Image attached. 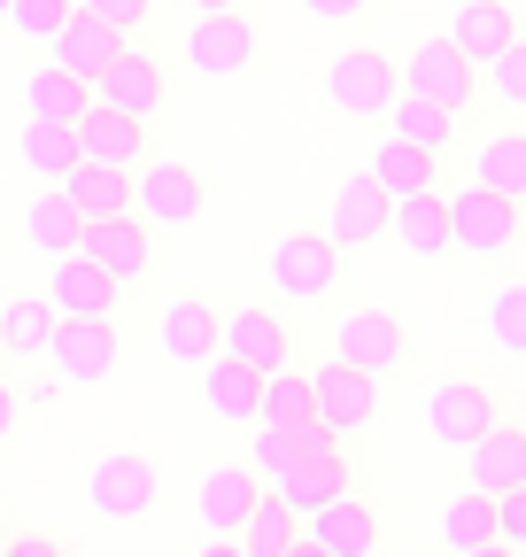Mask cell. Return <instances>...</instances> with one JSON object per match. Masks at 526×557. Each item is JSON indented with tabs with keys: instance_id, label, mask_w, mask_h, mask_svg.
Masks as SVG:
<instances>
[{
	"instance_id": "obj_20",
	"label": "cell",
	"mask_w": 526,
	"mask_h": 557,
	"mask_svg": "<svg viewBox=\"0 0 526 557\" xmlns=\"http://www.w3.org/2000/svg\"><path fill=\"white\" fill-rule=\"evenodd\" d=\"M518 32L526 24H518V9H503V0H449V24H441V39L465 54L473 70H488Z\"/></svg>"
},
{
	"instance_id": "obj_40",
	"label": "cell",
	"mask_w": 526,
	"mask_h": 557,
	"mask_svg": "<svg viewBox=\"0 0 526 557\" xmlns=\"http://www.w3.org/2000/svg\"><path fill=\"white\" fill-rule=\"evenodd\" d=\"M71 16H78V0H9V32L32 39V47H47Z\"/></svg>"
},
{
	"instance_id": "obj_30",
	"label": "cell",
	"mask_w": 526,
	"mask_h": 557,
	"mask_svg": "<svg viewBox=\"0 0 526 557\" xmlns=\"http://www.w3.org/2000/svg\"><path fill=\"white\" fill-rule=\"evenodd\" d=\"M473 186H496L511 201H526V124H496L473 139Z\"/></svg>"
},
{
	"instance_id": "obj_10",
	"label": "cell",
	"mask_w": 526,
	"mask_h": 557,
	"mask_svg": "<svg viewBox=\"0 0 526 557\" xmlns=\"http://www.w3.org/2000/svg\"><path fill=\"white\" fill-rule=\"evenodd\" d=\"M78 256L101 263L124 295H148V287H155V271H163V233L140 225V218H109V225H86Z\"/></svg>"
},
{
	"instance_id": "obj_25",
	"label": "cell",
	"mask_w": 526,
	"mask_h": 557,
	"mask_svg": "<svg viewBox=\"0 0 526 557\" xmlns=\"http://www.w3.org/2000/svg\"><path fill=\"white\" fill-rule=\"evenodd\" d=\"M202 403L217 426H255V410H263V372H248L240 357H210L202 364Z\"/></svg>"
},
{
	"instance_id": "obj_34",
	"label": "cell",
	"mask_w": 526,
	"mask_h": 557,
	"mask_svg": "<svg viewBox=\"0 0 526 557\" xmlns=\"http://www.w3.org/2000/svg\"><path fill=\"white\" fill-rule=\"evenodd\" d=\"M379 124H387V132H403V139H418V148H434V156H449V148H456V132H465V116L441 109V101H426V94H394V109H387Z\"/></svg>"
},
{
	"instance_id": "obj_16",
	"label": "cell",
	"mask_w": 526,
	"mask_h": 557,
	"mask_svg": "<svg viewBox=\"0 0 526 557\" xmlns=\"http://www.w3.org/2000/svg\"><path fill=\"white\" fill-rule=\"evenodd\" d=\"M217 341H225V302L210 295H171L163 318H155V348L178 364V372H202L217 357Z\"/></svg>"
},
{
	"instance_id": "obj_13",
	"label": "cell",
	"mask_w": 526,
	"mask_h": 557,
	"mask_svg": "<svg viewBox=\"0 0 526 557\" xmlns=\"http://www.w3.org/2000/svg\"><path fill=\"white\" fill-rule=\"evenodd\" d=\"M310 395H317V426L325 434H341V442H356V434H372L379 426V410H387V380H372V372H349V364H310Z\"/></svg>"
},
{
	"instance_id": "obj_24",
	"label": "cell",
	"mask_w": 526,
	"mask_h": 557,
	"mask_svg": "<svg viewBox=\"0 0 526 557\" xmlns=\"http://www.w3.org/2000/svg\"><path fill=\"white\" fill-rule=\"evenodd\" d=\"M526 480V434L518 418H496V426L465 449V487H480V496H503V487Z\"/></svg>"
},
{
	"instance_id": "obj_35",
	"label": "cell",
	"mask_w": 526,
	"mask_h": 557,
	"mask_svg": "<svg viewBox=\"0 0 526 557\" xmlns=\"http://www.w3.org/2000/svg\"><path fill=\"white\" fill-rule=\"evenodd\" d=\"M295 534H302V519L272 496V487H263L255 511L240 519V534H233V542H240V557H287V542H295Z\"/></svg>"
},
{
	"instance_id": "obj_12",
	"label": "cell",
	"mask_w": 526,
	"mask_h": 557,
	"mask_svg": "<svg viewBox=\"0 0 526 557\" xmlns=\"http://www.w3.org/2000/svg\"><path fill=\"white\" fill-rule=\"evenodd\" d=\"M403 94H426V101H441V109H456V116H488V94H480V70L456 54L441 32L434 39H418L411 47V62H403Z\"/></svg>"
},
{
	"instance_id": "obj_26",
	"label": "cell",
	"mask_w": 526,
	"mask_h": 557,
	"mask_svg": "<svg viewBox=\"0 0 526 557\" xmlns=\"http://www.w3.org/2000/svg\"><path fill=\"white\" fill-rule=\"evenodd\" d=\"M124 47H132V39H124V32H109V24H101V16H86V9H78L71 24H62L54 39H47V54H54L62 70H78L86 86L101 78V70H109V62H116Z\"/></svg>"
},
{
	"instance_id": "obj_2",
	"label": "cell",
	"mask_w": 526,
	"mask_h": 557,
	"mask_svg": "<svg viewBox=\"0 0 526 557\" xmlns=\"http://www.w3.org/2000/svg\"><path fill=\"white\" fill-rule=\"evenodd\" d=\"M217 201V171L210 163H186V156H148L132 171V218L155 225V233H193Z\"/></svg>"
},
{
	"instance_id": "obj_50",
	"label": "cell",
	"mask_w": 526,
	"mask_h": 557,
	"mask_svg": "<svg viewBox=\"0 0 526 557\" xmlns=\"http://www.w3.org/2000/svg\"><path fill=\"white\" fill-rule=\"evenodd\" d=\"M456 557H526V549H511V542H480V549H456Z\"/></svg>"
},
{
	"instance_id": "obj_32",
	"label": "cell",
	"mask_w": 526,
	"mask_h": 557,
	"mask_svg": "<svg viewBox=\"0 0 526 557\" xmlns=\"http://www.w3.org/2000/svg\"><path fill=\"white\" fill-rule=\"evenodd\" d=\"M54 302L47 295H16V302H0V364H32L47 357V341H54Z\"/></svg>"
},
{
	"instance_id": "obj_45",
	"label": "cell",
	"mask_w": 526,
	"mask_h": 557,
	"mask_svg": "<svg viewBox=\"0 0 526 557\" xmlns=\"http://www.w3.org/2000/svg\"><path fill=\"white\" fill-rule=\"evenodd\" d=\"M379 0H302V16L310 24H356V16H372Z\"/></svg>"
},
{
	"instance_id": "obj_3",
	"label": "cell",
	"mask_w": 526,
	"mask_h": 557,
	"mask_svg": "<svg viewBox=\"0 0 526 557\" xmlns=\"http://www.w3.org/2000/svg\"><path fill=\"white\" fill-rule=\"evenodd\" d=\"M526 240V201L496 194V186H449V256L465 263H503Z\"/></svg>"
},
{
	"instance_id": "obj_54",
	"label": "cell",
	"mask_w": 526,
	"mask_h": 557,
	"mask_svg": "<svg viewBox=\"0 0 526 557\" xmlns=\"http://www.w3.org/2000/svg\"><path fill=\"white\" fill-rule=\"evenodd\" d=\"M0 557H9V534H0Z\"/></svg>"
},
{
	"instance_id": "obj_1",
	"label": "cell",
	"mask_w": 526,
	"mask_h": 557,
	"mask_svg": "<svg viewBox=\"0 0 526 557\" xmlns=\"http://www.w3.org/2000/svg\"><path fill=\"white\" fill-rule=\"evenodd\" d=\"M263 278H272V302H287V310H325V302L349 295V248L325 240V225L279 233V248L263 256Z\"/></svg>"
},
{
	"instance_id": "obj_17",
	"label": "cell",
	"mask_w": 526,
	"mask_h": 557,
	"mask_svg": "<svg viewBox=\"0 0 526 557\" xmlns=\"http://www.w3.org/2000/svg\"><path fill=\"white\" fill-rule=\"evenodd\" d=\"M302 534H310L317 549H334V557H379V549H387V519H379V504L364 496V487H349V496H334V504H317V511L302 519Z\"/></svg>"
},
{
	"instance_id": "obj_52",
	"label": "cell",
	"mask_w": 526,
	"mask_h": 557,
	"mask_svg": "<svg viewBox=\"0 0 526 557\" xmlns=\"http://www.w3.org/2000/svg\"><path fill=\"white\" fill-rule=\"evenodd\" d=\"M0 534H9V480H0Z\"/></svg>"
},
{
	"instance_id": "obj_9",
	"label": "cell",
	"mask_w": 526,
	"mask_h": 557,
	"mask_svg": "<svg viewBox=\"0 0 526 557\" xmlns=\"http://www.w3.org/2000/svg\"><path fill=\"white\" fill-rule=\"evenodd\" d=\"M86 504L101 519H155L163 511V465L148 449H109L86 472Z\"/></svg>"
},
{
	"instance_id": "obj_18",
	"label": "cell",
	"mask_w": 526,
	"mask_h": 557,
	"mask_svg": "<svg viewBox=\"0 0 526 557\" xmlns=\"http://www.w3.org/2000/svg\"><path fill=\"white\" fill-rule=\"evenodd\" d=\"M387 218H394V194L372 178V171H349L341 186H334V201H325V240L334 248H372L379 233H387Z\"/></svg>"
},
{
	"instance_id": "obj_55",
	"label": "cell",
	"mask_w": 526,
	"mask_h": 557,
	"mask_svg": "<svg viewBox=\"0 0 526 557\" xmlns=\"http://www.w3.org/2000/svg\"><path fill=\"white\" fill-rule=\"evenodd\" d=\"M518 434H526V410H518Z\"/></svg>"
},
{
	"instance_id": "obj_53",
	"label": "cell",
	"mask_w": 526,
	"mask_h": 557,
	"mask_svg": "<svg viewBox=\"0 0 526 557\" xmlns=\"http://www.w3.org/2000/svg\"><path fill=\"white\" fill-rule=\"evenodd\" d=\"M0 24H9V0H0Z\"/></svg>"
},
{
	"instance_id": "obj_8",
	"label": "cell",
	"mask_w": 526,
	"mask_h": 557,
	"mask_svg": "<svg viewBox=\"0 0 526 557\" xmlns=\"http://www.w3.org/2000/svg\"><path fill=\"white\" fill-rule=\"evenodd\" d=\"M356 487V457H349V442L341 434H302V449H295V465L272 480V496L295 511V519H310L317 504H334V496H349Z\"/></svg>"
},
{
	"instance_id": "obj_48",
	"label": "cell",
	"mask_w": 526,
	"mask_h": 557,
	"mask_svg": "<svg viewBox=\"0 0 526 557\" xmlns=\"http://www.w3.org/2000/svg\"><path fill=\"white\" fill-rule=\"evenodd\" d=\"M193 557H240V542H233V534H202V542H193Z\"/></svg>"
},
{
	"instance_id": "obj_44",
	"label": "cell",
	"mask_w": 526,
	"mask_h": 557,
	"mask_svg": "<svg viewBox=\"0 0 526 557\" xmlns=\"http://www.w3.org/2000/svg\"><path fill=\"white\" fill-rule=\"evenodd\" d=\"M9 557H78V542H62V534H39V527H24V534H9Z\"/></svg>"
},
{
	"instance_id": "obj_4",
	"label": "cell",
	"mask_w": 526,
	"mask_h": 557,
	"mask_svg": "<svg viewBox=\"0 0 526 557\" xmlns=\"http://www.w3.org/2000/svg\"><path fill=\"white\" fill-rule=\"evenodd\" d=\"M325 357L349 364V372H372V380H394V372L418 357V341H411V318H394V310H379V302H356V310L334 318Z\"/></svg>"
},
{
	"instance_id": "obj_11",
	"label": "cell",
	"mask_w": 526,
	"mask_h": 557,
	"mask_svg": "<svg viewBox=\"0 0 526 557\" xmlns=\"http://www.w3.org/2000/svg\"><path fill=\"white\" fill-rule=\"evenodd\" d=\"M47 364H54L62 387H101V380H116V364H124V325H116V318H62L54 341H47Z\"/></svg>"
},
{
	"instance_id": "obj_51",
	"label": "cell",
	"mask_w": 526,
	"mask_h": 557,
	"mask_svg": "<svg viewBox=\"0 0 526 557\" xmlns=\"http://www.w3.org/2000/svg\"><path fill=\"white\" fill-rule=\"evenodd\" d=\"M287 557H334V549H317L310 534H295V542H287Z\"/></svg>"
},
{
	"instance_id": "obj_37",
	"label": "cell",
	"mask_w": 526,
	"mask_h": 557,
	"mask_svg": "<svg viewBox=\"0 0 526 557\" xmlns=\"http://www.w3.org/2000/svg\"><path fill=\"white\" fill-rule=\"evenodd\" d=\"M434 527H441L449 549H480V542H496V496H480V487H456Z\"/></svg>"
},
{
	"instance_id": "obj_47",
	"label": "cell",
	"mask_w": 526,
	"mask_h": 557,
	"mask_svg": "<svg viewBox=\"0 0 526 557\" xmlns=\"http://www.w3.org/2000/svg\"><path fill=\"white\" fill-rule=\"evenodd\" d=\"M16 418H24V403H16V380L0 372V442H16Z\"/></svg>"
},
{
	"instance_id": "obj_31",
	"label": "cell",
	"mask_w": 526,
	"mask_h": 557,
	"mask_svg": "<svg viewBox=\"0 0 526 557\" xmlns=\"http://www.w3.org/2000/svg\"><path fill=\"white\" fill-rule=\"evenodd\" d=\"M24 240L54 263V256H78V240H86V218L71 209V194L62 186H47V194H32L24 201Z\"/></svg>"
},
{
	"instance_id": "obj_43",
	"label": "cell",
	"mask_w": 526,
	"mask_h": 557,
	"mask_svg": "<svg viewBox=\"0 0 526 557\" xmlns=\"http://www.w3.org/2000/svg\"><path fill=\"white\" fill-rule=\"evenodd\" d=\"M496 542L526 549V480H518V487H503V496H496Z\"/></svg>"
},
{
	"instance_id": "obj_7",
	"label": "cell",
	"mask_w": 526,
	"mask_h": 557,
	"mask_svg": "<svg viewBox=\"0 0 526 557\" xmlns=\"http://www.w3.org/2000/svg\"><path fill=\"white\" fill-rule=\"evenodd\" d=\"M217 357H240L248 372H287L295 357H302V333H295V318H287V302H272V295H248V302H225V341H217Z\"/></svg>"
},
{
	"instance_id": "obj_36",
	"label": "cell",
	"mask_w": 526,
	"mask_h": 557,
	"mask_svg": "<svg viewBox=\"0 0 526 557\" xmlns=\"http://www.w3.org/2000/svg\"><path fill=\"white\" fill-rule=\"evenodd\" d=\"M16 148H24V171H32L39 186H62V178H71V163H78V132H71V124H24Z\"/></svg>"
},
{
	"instance_id": "obj_49",
	"label": "cell",
	"mask_w": 526,
	"mask_h": 557,
	"mask_svg": "<svg viewBox=\"0 0 526 557\" xmlns=\"http://www.w3.org/2000/svg\"><path fill=\"white\" fill-rule=\"evenodd\" d=\"M193 16H225V9H248V0H186Z\"/></svg>"
},
{
	"instance_id": "obj_19",
	"label": "cell",
	"mask_w": 526,
	"mask_h": 557,
	"mask_svg": "<svg viewBox=\"0 0 526 557\" xmlns=\"http://www.w3.org/2000/svg\"><path fill=\"white\" fill-rule=\"evenodd\" d=\"M71 132H78V156H86V163H109V171H140V163L155 156V124L124 116V109H101V101H93Z\"/></svg>"
},
{
	"instance_id": "obj_22",
	"label": "cell",
	"mask_w": 526,
	"mask_h": 557,
	"mask_svg": "<svg viewBox=\"0 0 526 557\" xmlns=\"http://www.w3.org/2000/svg\"><path fill=\"white\" fill-rule=\"evenodd\" d=\"M263 480L248 472V457H225L202 472V487H193V511H202V534H240V519L255 511Z\"/></svg>"
},
{
	"instance_id": "obj_33",
	"label": "cell",
	"mask_w": 526,
	"mask_h": 557,
	"mask_svg": "<svg viewBox=\"0 0 526 557\" xmlns=\"http://www.w3.org/2000/svg\"><path fill=\"white\" fill-rule=\"evenodd\" d=\"M255 426H279V434H317V395H310V372H263V410Z\"/></svg>"
},
{
	"instance_id": "obj_39",
	"label": "cell",
	"mask_w": 526,
	"mask_h": 557,
	"mask_svg": "<svg viewBox=\"0 0 526 557\" xmlns=\"http://www.w3.org/2000/svg\"><path fill=\"white\" fill-rule=\"evenodd\" d=\"M488 341L503 357H526V278H503V295L488 302Z\"/></svg>"
},
{
	"instance_id": "obj_14",
	"label": "cell",
	"mask_w": 526,
	"mask_h": 557,
	"mask_svg": "<svg viewBox=\"0 0 526 557\" xmlns=\"http://www.w3.org/2000/svg\"><path fill=\"white\" fill-rule=\"evenodd\" d=\"M93 101L140 116V124H163V109H171V70H163V54L132 39V47L101 70V78H93Z\"/></svg>"
},
{
	"instance_id": "obj_42",
	"label": "cell",
	"mask_w": 526,
	"mask_h": 557,
	"mask_svg": "<svg viewBox=\"0 0 526 557\" xmlns=\"http://www.w3.org/2000/svg\"><path fill=\"white\" fill-rule=\"evenodd\" d=\"M86 16H101L109 32H124V39H140L148 24H155V0H78Z\"/></svg>"
},
{
	"instance_id": "obj_15",
	"label": "cell",
	"mask_w": 526,
	"mask_h": 557,
	"mask_svg": "<svg viewBox=\"0 0 526 557\" xmlns=\"http://www.w3.org/2000/svg\"><path fill=\"white\" fill-rule=\"evenodd\" d=\"M496 418H503V403H496L488 380L449 372V380L426 387V426H434V442H449V449H473V442L496 426Z\"/></svg>"
},
{
	"instance_id": "obj_27",
	"label": "cell",
	"mask_w": 526,
	"mask_h": 557,
	"mask_svg": "<svg viewBox=\"0 0 526 557\" xmlns=\"http://www.w3.org/2000/svg\"><path fill=\"white\" fill-rule=\"evenodd\" d=\"M86 109H93V86L78 78V70L39 62L32 78H24V116H32V124H78Z\"/></svg>"
},
{
	"instance_id": "obj_46",
	"label": "cell",
	"mask_w": 526,
	"mask_h": 557,
	"mask_svg": "<svg viewBox=\"0 0 526 557\" xmlns=\"http://www.w3.org/2000/svg\"><path fill=\"white\" fill-rule=\"evenodd\" d=\"M54 395H62V380H54V372H32V380H16V403H24V410H39V403H54Z\"/></svg>"
},
{
	"instance_id": "obj_38",
	"label": "cell",
	"mask_w": 526,
	"mask_h": 557,
	"mask_svg": "<svg viewBox=\"0 0 526 557\" xmlns=\"http://www.w3.org/2000/svg\"><path fill=\"white\" fill-rule=\"evenodd\" d=\"M480 94H488V109H511V116H526V32L480 70Z\"/></svg>"
},
{
	"instance_id": "obj_29",
	"label": "cell",
	"mask_w": 526,
	"mask_h": 557,
	"mask_svg": "<svg viewBox=\"0 0 526 557\" xmlns=\"http://www.w3.org/2000/svg\"><path fill=\"white\" fill-rule=\"evenodd\" d=\"M62 194H71V209L86 225H109V218H132V171H109V163H71V178H62Z\"/></svg>"
},
{
	"instance_id": "obj_28",
	"label": "cell",
	"mask_w": 526,
	"mask_h": 557,
	"mask_svg": "<svg viewBox=\"0 0 526 557\" xmlns=\"http://www.w3.org/2000/svg\"><path fill=\"white\" fill-rule=\"evenodd\" d=\"M364 171H372L387 194H434V186H441V156L418 148V139H403V132H379V148H372Z\"/></svg>"
},
{
	"instance_id": "obj_5",
	"label": "cell",
	"mask_w": 526,
	"mask_h": 557,
	"mask_svg": "<svg viewBox=\"0 0 526 557\" xmlns=\"http://www.w3.org/2000/svg\"><path fill=\"white\" fill-rule=\"evenodd\" d=\"M178 62L193 70V78H248V70L263 62V24L248 9H225V16H186L178 24Z\"/></svg>"
},
{
	"instance_id": "obj_41",
	"label": "cell",
	"mask_w": 526,
	"mask_h": 557,
	"mask_svg": "<svg viewBox=\"0 0 526 557\" xmlns=\"http://www.w3.org/2000/svg\"><path fill=\"white\" fill-rule=\"evenodd\" d=\"M295 449H302V434H279V426H255V449H248V472L272 487L287 465H295Z\"/></svg>"
},
{
	"instance_id": "obj_6",
	"label": "cell",
	"mask_w": 526,
	"mask_h": 557,
	"mask_svg": "<svg viewBox=\"0 0 526 557\" xmlns=\"http://www.w3.org/2000/svg\"><path fill=\"white\" fill-rule=\"evenodd\" d=\"M325 94H334L341 116L379 124L394 109V94H403V62H394L379 39H356V47H341L334 62H325Z\"/></svg>"
},
{
	"instance_id": "obj_23",
	"label": "cell",
	"mask_w": 526,
	"mask_h": 557,
	"mask_svg": "<svg viewBox=\"0 0 526 557\" xmlns=\"http://www.w3.org/2000/svg\"><path fill=\"white\" fill-rule=\"evenodd\" d=\"M387 240L418 256V263H441L449 256V194H394V218H387Z\"/></svg>"
},
{
	"instance_id": "obj_21",
	"label": "cell",
	"mask_w": 526,
	"mask_h": 557,
	"mask_svg": "<svg viewBox=\"0 0 526 557\" xmlns=\"http://www.w3.org/2000/svg\"><path fill=\"white\" fill-rule=\"evenodd\" d=\"M39 295L54 302V318H116V302H124V287L101 263H86V256H54Z\"/></svg>"
}]
</instances>
